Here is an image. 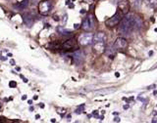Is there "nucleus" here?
Instances as JSON below:
<instances>
[{"label": "nucleus", "instance_id": "c756f323", "mask_svg": "<svg viewBox=\"0 0 157 123\" xmlns=\"http://www.w3.org/2000/svg\"><path fill=\"white\" fill-rule=\"evenodd\" d=\"M155 87V85H151V86H148V87H147V89H152V88H154Z\"/></svg>", "mask_w": 157, "mask_h": 123}, {"label": "nucleus", "instance_id": "a211bd4d", "mask_svg": "<svg viewBox=\"0 0 157 123\" xmlns=\"http://www.w3.org/2000/svg\"><path fill=\"white\" fill-rule=\"evenodd\" d=\"M148 6L152 9L157 8V0H148Z\"/></svg>", "mask_w": 157, "mask_h": 123}, {"label": "nucleus", "instance_id": "473e14b6", "mask_svg": "<svg viewBox=\"0 0 157 123\" xmlns=\"http://www.w3.org/2000/svg\"><path fill=\"white\" fill-rule=\"evenodd\" d=\"M27 104H29V105H31V104H33V101H31V100H29V101H27Z\"/></svg>", "mask_w": 157, "mask_h": 123}, {"label": "nucleus", "instance_id": "aec40b11", "mask_svg": "<svg viewBox=\"0 0 157 123\" xmlns=\"http://www.w3.org/2000/svg\"><path fill=\"white\" fill-rule=\"evenodd\" d=\"M133 6L135 8H140L141 4V0H133Z\"/></svg>", "mask_w": 157, "mask_h": 123}, {"label": "nucleus", "instance_id": "c85d7f7f", "mask_svg": "<svg viewBox=\"0 0 157 123\" xmlns=\"http://www.w3.org/2000/svg\"><path fill=\"white\" fill-rule=\"evenodd\" d=\"M85 2H86V3H91L92 1H93V0H84Z\"/></svg>", "mask_w": 157, "mask_h": 123}, {"label": "nucleus", "instance_id": "a19ab883", "mask_svg": "<svg viewBox=\"0 0 157 123\" xmlns=\"http://www.w3.org/2000/svg\"><path fill=\"white\" fill-rule=\"evenodd\" d=\"M152 122H153V123L157 122V119H156V118H154V119H153V120H152Z\"/></svg>", "mask_w": 157, "mask_h": 123}, {"label": "nucleus", "instance_id": "f3484780", "mask_svg": "<svg viewBox=\"0 0 157 123\" xmlns=\"http://www.w3.org/2000/svg\"><path fill=\"white\" fill-rule=\"evenodd\" d=\"M57 31H58L61 35H63V36L70 35V34L72 33V31H71L70 30H66V28H64L63 26H58V27H57Z\"/></svg>", "mask_w": 157, "mask_h": 123}, {"label": "nucleus", "instance_id": "9b49d317", "mask_svg": "<svg viewBox=\"0 0 157 123\" xmlns=\"http://www.w3.org/2000/svg\"><path fill=\"white\" fill-rule=\"evenodd\" d=\"M23 20H24V23H25V25L27 26L31 27V26H33L34 22H35V17L31 15V13H26V14L23 15Z\"/></svg>", "mask_w": 157, "mask_h": 123}, {"label": "nucleus", "instance_id": "c03bdc74", "mask_svg": "<svg viewBox=\"0 0 157 123\" xmlns=\"http://www.w3.org/2000/svg\"><path fill=\"white\" fill-rule=\"evenodd\" d=\"M55 121H56V120H55L54 118H52V119H51V122H55Z\"/></svg>", "mask_w": 157, "mask_h": 123}, {"label": "nucleus", "instance_id": "7c9ffc66", "mask_svg": "<svg viewBox=\"0 0 157 123\" xmlns=\"http://www.w3.org/2000/svg\"><path fill=\"white\" fill-rule=\"evenodd\" d=\"M123 107H124V110H128V108H129V105H125Z\"/></svg>", "mask_w": 157, "mask_h": 123}, {"label": "nucleus", "instance_id": "412c9836", "mask_svg": "<svg viewBox=\"0 0 157 123\" xmlns=\"http://www.w3.org/2000/svg\"><path fill=\"white\" fill-rule=\"evenodd\" d=\"M49 46L51 47V49H59L61 48V45L58 44L57 42H52V43H50Z\"/></svg>", "mask_w": 157, "mask_h": 123}, {"label": "nucleus", "instance_id": "f03ea898", "mask_svg": "<svg viewBox=\"0 0 157 123\" xmlns=\"http://www.w3.org/2000/svg\"><path fill=\"white\" fill-rule=\"evenodd\" d=\"M53 1L52 0H42L38 5V10L40 15L42 16H48L53 8Z\"/></svg>", "mask_w": 157, "mask_h": 123}, {"label": "nucleus", "instance_id": "c9c22d12", "mask_svg": "<svg viewBox=\"0 0 157 123\" xmlns=\"http://www.w3.org/2000/svg\"><path fill=\"white\" fill-rule=\"evenodd\" d=\"M44 107H45V106H44V104H40V107H41V108H43Z\"/></svg>", "mask_w": 157, "mask_h": 123}, {"label": "nucleus", "instance_id": "bb28decb", "mask_svg": "<svg viewBox=\"0 0 157 123\" xmlns=\"http://www.w3.org/2000/svg\"><path fill=\"white\" fill-rule=\"evenodd\" d=\"M70 3H71V0H66V1H65V4H66V5H69Z\"/></svg>", "mask_w": 157, "mask_h": 123}, {"label": "nucleus", "instance_id": "39448f33", "mask_svg": "<svg viewBox=\"0 0 157 123\" xmlns=\"http://www.w3.org/2000/svg\"><path fill=\"white\" fill-rule=\"evenodd\" d=\"M61 49H63L64 51H72V50H78V43L76 38H69L67 40H65L61 44Z\"/></svg>", "mask_w": 157, "mask_h": 123}, {"label": "nucleus", "instance_id": "4be33fe9", "mask_svg": "<svg viewBox=\"0 0 157 123\" xmlns=\"http://www.w3.org/2000/svg\"><path fill=\"white\" fill-rule=\"evenodd\" d=\"M84 107H85V105L82 104V105H81L80 107H78L77 110H76V113L77 114H80V113H82V111H84Z\"/></svg>", "mask_w": 157, "mask_h": 123}, {"label": "nucleus", "instance_id": "cd10ccee", "mask_svg": "<svg viewBox=\"0 0 157 123\" xmlns=\"http://www.w3.org/2000/svg\"><path fill=\"white\" fill-rule=\"evenodd\" d=\"M10 63H11V65H15V61H14L13 59L10 61Z\"/></svg>", "mask_w": 157, "mask_h": 123}, {"label": "nucleus", "instance_id": "7ed1b4c3", "mask_svg": "<svg viewBox=\"0 0 157 123\" xmlns=\"http://www.w3.org/2000/svg\"><path fill=\"white\" fill-rule=\"evenodd\" d=\"M126 17L129 19V21L132 23V26L133 27V30H140V28L144 26V23H142V20L141 17H138L137 15L133 13H128Z\"/></svg>", "mask_w": 157, "mask_h": 123}, {"label": "nucleus", "instance_id": "72a5a7b5", "mask_svg": "<svg viewBox=\"0 0 157 123\" xmlns=\"http://www.w3.org/2000/svg\"><path fill=\"white\" fill-rule=\"evenodd\" d=\"M115 76H116V77H119V76H120V73H119V72H116V73H115Z\"/></svg>", "mask_w": 157, "mask_h": 123}, {"label": "nucleus", "instance_id": "79ce46f5", "mask_svg": "<svg viewBox=\"0 0 157 123\" xmlns=\"http://www.w3.org/2000/svg\"><path fill=\"white\" fill-rule=\"evenodd\" d=\"M8 57H13V55L11 53H8Z\"/></svg>", "mask_w": 157, "mask_h": 123}, {"label": "nucleus", "instance_id": "4c0bfd02", "mask_svg": "<svg viewBox=\"0 0 157 123\" xmlns=\"http://www.w3.org/2000/svg\"><path fill=\"white\" fill-rule=\"evenodd\" d=\"M153 95H157V90H154L153 91Z\"/></svg>", "mask_w": 157, "mask_h": 123}, {"label": "nucleus", "instance_id": "2eb2a0df", "mask_svg": "<svg viewBox=\"0 0 157 123\" xmlns=\"http://www.w3.org/2000/svg\"><path fill=\"white\" fill-rule=\"evenodd\" d=\"M104 49H105V45L104 43H94V46H93V50L96 52V53H103L104 52Z\"/></svg>", "mask_w": 157, "mask_h": 123}, {"label": "nucleus", "instance_id": "a18cd8bd", "mask_svg": "<svg viewBox=\"0 0 157 123\" xmlns=\"http://www.w3.org/2000/svg\"><path fill=\"white\" fill-rule=\"evenodd\" d=\"M155 31H156V32H157V28H155Z\"/></svg>", "mask_w": 157, "mask_h": 123}, {"label": "nucleus", "instance_id": "58836bf2", "mask_svg": "<svg viewBox=\"0 0 157 123\" xmlns=\"http://www.w3.org/2000/svg\"><path fill=\"white\" fill-rule=\"evenodd\" d=\"M22 99H23V100H26V99H27V96H25V95H24V96L22 97Z\"/></svg>", "mask_w": 157, "mask_h": 123}, {"label": "nucleus", "instance_id": "6e6552de", "mask_svg": "<svg viewBox=\"0 0 157 123\" xmlns=\"http://www.w3.org/2000/svg\"><path fill=\"white\" fill-rule=\"evenodd\" d=\"M72 58H73L74 62H75V64L78 65H81V64L84 63V61H85V53L82 50L78 49V50H76L75 53L73 54Z\"/></svg>", "mask_w": 157, "mask_h": 123}, {"label": "nucleus", "instance_id": "423d86ee", "mask_svg": "<svg viewBox=\"0 0 157 123\" xmlns=\"http://www.w3.org/2000/svg\"><path fill=\"white\" fill-rule=\"evenodd\" d=\"M95 26V23H94V16L93 15H89L86 16L84 21L82 23V28L85 31H91Z\"/></svg>", "mask_w": 157, "mask_h": 123}, {"label": "nucleus", "instance_id": "2f4dec72", "mask_svg": "<svg viewBox=\"0 0 157 123\" xmlns=\"http://www.w3.org/2000/svg\"><path fill=\"white\" fill-rule=\"evenodd\" d=\"M54 20H55V21H59V20H60V18L58 19V17H57V16H54Z\"/></svg>", "mask_w": 157, "mask_h": 123}, {"label": "nucleus", "instance_id": "b1692460", "mask_svg": "<svg viewBox=\"0 0 157 123\" xmlns=\"http://www.w3.org/2000/svg\"><path fill=\"white\" fill-rule=\"evenodd\" d=\"M92 115L95 116L96 118H98V111H94L93 113H92Z\"/></svg>", "mask_w": 157, "mask_h": 123}, {"label": "nucleus", "instance_id": "f257e3e1", "mask_svg": "<svg viewBox=\"0 0 157 123\" xmlns=\"http://www.w3.org/2000/svg\"><path fill=\"white\" fill-rule=\"evenodd\" d=\"M133 31V27L132 26V23H130V21H129V19L126 16L123 17V19L119 23V32L124 35H129L131 34Z\"/></svg>", "mask_w": 157, "mask_h": 123}, {"label": "nucleus", "instance_id": "20e7f679", "mask_svg": "<svg viewBox=\"0 0 157 123\" xmlns=\"http://www.w3.org/2000/svg\"><path fill=\"white\" fill-rule=\"evenodd\" d=\"M122 19H123V13L117 11L116 14H114L111 18H109L107 21H105V26L108 27H114L119 25Z\"/></svg>", "mask_w": 157, "mask_h": 123}, {"label": "nucleus", "instance_id": "4468645a", "mask_svg": "<svg viewBox=\"0 0 157 123\" xmlns=\"http://www.w3.org/2000/svg\"><path fill=\"white\" fill-rule=\"evenodd\" d=\"M29 2L30 0H23L21 2L15 3L13 5V7L15 8L16 10H25V9H27V6H29Z\"/></svg>", "mask_w": 157, "mask_h": 123}, {"label": "nucleus", "instance_id": "a878e982", "mask_svg": "<svg viewBox=\"0 0 157 123\" xmlns=\"http://www.w3.org/2000/svg\"><path fill=\"white\" fill-rule=\"evenodd\" d=\"M114 122H120V118L119 117H115L114 118Z\"/></svg>", "mask_w": 157, "mask_h": 123}, {"label": "nucleus", "instance_id": "6ab92c4d", "mask_svg": "<svg viewBox=\"0 0 157 123\" xmlns=\"http://www.w3.org/2000/svg\"><path fill=\"white\" fill-rule=\"evenodd\" d=\"M57 112L63 117L64 114H65V113L67 112V110H66V108H63V107H59V108H57Z\"/></svg>", "mask_w": 157, "mask_h": 123}, {"label": "nucleus", "instance_id": "f704fd0d", "mask_svg": "<svg viewBox=\"0 0 157 123\" xmlns=\"http://www.w3.org/2000/svg\"><path fill=\"white\" fill-rule=\"evenodd\" d=\"M33 99H34V100H38V96H36V95H35Z\"/></svg>", "mask_w": 157, "mask_h": 123}, {"label": "nucleus", "instance_id": "ddd939ff", "mask_svg": "<svg viewBox=\"0 0 157 123\" xmlns=\"http://www.w3.org/2000/svg\"><path fill=\"white\" fill-rule=\"evenodd\" d=\"M129 8H130V5H129V2L128 1H125V0H123V1H120L118 3V9H119V11L122 12L123 14L128 13Z\"/></svg>", "mask_w": 157, "mask_h": 123}, {"label": "nucleus", "instance_id": "e433bc0d", "mask_svg": "<svg viewBox=\"0 0 157 123\" xmlns=\"http://www.w3.org/2000/svg\"><path fill=\"white\" fill-rule=\"evenodd\" d=\"M39 117H40V115H39V114H36V115H35V118H36V119H38Z\"/></svg>", "mask_w": 157, "mask_h": 123}, {"label": "nucleus", "instance_id": "1a4fd4ad", "mask_svg": "<svg viewBox=\"0 0 157 123\" xmlns=\"http://www.w3.org/2000/svg\"><path fill=\"white\" fill-rule=\"evenodd\" d=\"M113 46L115 47V49L116 50H125L128 47V41L126 38L118 37V38L115 40Z\"/></svg>", "mask_w": 157, "mask_h": 123}, {"label": "nucleus", "instance_id": "dca6fc26", "mask_svg": "<svg viewBox=\"0 0 157 123\" xmlns=\"http://www.w3.org/2000/svg\"><path fill=\"white\" fill-rule=\"evenodd\" d=\"M116 91V88H107V89H102V90H99V91H97L95 94H97V95H106V94H110L112 92H115Z\"/></svg>", "mask_w": 157, "mask_h": 123}, {"label": "nucleus", "instance_id": "f8f14e48", "mask_svg": "<svg viewBox=\"0 0 157 123\" xmlns=\"http://www.w3.org/2000/svg\"><path fill=\"white\" fill-rule=\"evenodd\" d=\"M116 49H115V47L112 46V45H109V46H106L105 47V49H104V52L103 53L109 57L110 59H114L115 58V56H116Z\"/></svg>", "mask_w": 157, "mask_h": 123}, {"label": "nucleus", "instance_id": "37998d69", "mask_svg": "<svg viewBox=\"0 0 157 123\" xmlns=\"http://www.w3.org/2000/svg\"><path fill=\"white\" fill-rule=\"evenodd\" d=\"M156 68H157V64H156V65H154V67H153V68H152V69H156Z\"/></svg>", "mask_w": 157, "mask_h": 123}, {"label": "nucleus", "instance_id": "9d476101", "mask_svg": "<svg viewBox=\"0 0 157 123\" xmlns=\"http://www.w3.org/2000/svg\"><path fill=\"white\" fill-rule=\"evenodd\" d=\"M106 41V34L104 32L100 31L95 33L93 35V39H92V43H104Z\"/></svg>", "mask_w": 157, "mask_h": 123}, {"label": "nucleus", "instance_id": "5701e85b", "mask_svg": "<svg viewBox=\"0 0 157 123\" xmlns=\"http://www.w3.org/2000/svg\"><path fill=\"white\" fill-rule=\"evenodd\" d=\"M9 86L11 88H15V87H17V83L15 81H10L9 82Z\"/></svg>", "mask_w": 157, "mask_h": 123}, {"label": "nucleus", "instance_id": "ea45409f", "mask_svg": "<svg viewBox=\"0 0 157 123\" xmlns=\"http://www.w3.org/2000/svg\"><path fill=\"white\" fill-rule=\"evenodd\" d=\"M78 26H80V25H78V23H76L75 26H74V27H75V28H78Z\"/></svg>", "mask_w": 157, "mask_h": 123}, {"label": "nucleus", "instance_id": "393cba45", "mask_svg": "<svg viewBox=\"0 0 157 123\" xmlns=\"http://www.w3.org/2000/svg\"><path fill=\"white\" fill-rule=\"evenodd\" d=\"M20 77H21V78H23V81H24V82H26V83L27 82V78H26V77L24 76V75L20 74Z\"/></svg>", "mask_w": 157, "mask_h": 123}, {"label": "nucleus", "instance_id": "0eeeda50", "mask_svg": "<svg viewBox=\"0 0 157 123\" xmlns=\"http://www.w3.org/2000/svg\"><path fill=\"white\" fill-rule=\"evenodd\" d=\"M92 39H93V34L87 31V33H84L82 35L80 36L78 38V44L82 46H87L92 43Z\"/></svg>", "mask_w": 157, "mask_h": 123}]
</instances>
